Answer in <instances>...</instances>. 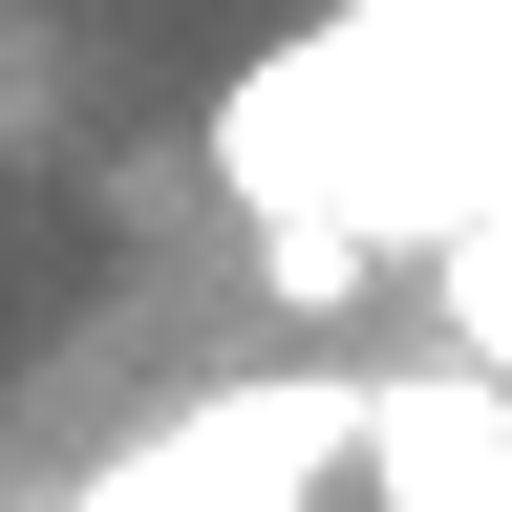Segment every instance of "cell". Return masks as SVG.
Segmentation results:
<instances>
[{"label": "cell", "mask_w": 512, "mask_h": 512, "mask_svg": "<svg viewBox=\"0 0 512 512\" xmlns=\"http://www.w3.org/2000/svg\"><path fill=\"white\" fill-rule=\"evenodd\" d=\"M214 192L256 235L342 214L384 256H448L512 192V0H342L278 64L214 86Z\"/></svg>", "instance_id": "6da1fadb"}, {"label": "cell", "mask_w": 512, "mask_h": 512, "mask_svg": "<svg viewBox=\"0 0 512 512\" xmlns=\"http://www.w3.org/2000/svg\"><path fill=\"white\" fill-rule=\"evenodd\" d=\"M363 470V363H235L171 427H128L64 512H320Z\"/></svg>", "instance_id": "7a4b0ae2"}, {"label": "cell", "mask_w": 512, "mask_h": 512, "mask_svg": "<svg viewBox=\"0 0 512 512\" xmlns=\"http://www.w3.org/2000/svg\"><path fill=\"white\" fill-rule=\"evenodd\" d=\"M363 512H512V384L491 363H363Z\"/></svg>", "instance_id": "3957f363"}, {"label": "cell", "mask_w": 512, "mask_h": 512, "mask_svg": "<svg viewBox=\"0 0 512 512\" xmlns=\"http://www.w3.org/2000/svg\"><path fill=\"white\" fill-rule=\"evenodd\" d=\"M256 299H278V320H363V299H384V235H342V214H278V235H256Z\"/></svg>", "instance_id": "277c9868"}]
</instances>
